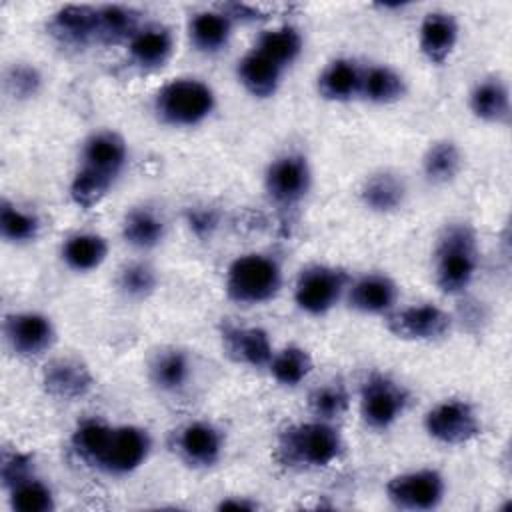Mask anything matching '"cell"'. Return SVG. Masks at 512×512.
I'll return each mask as SVG.
<instances>
[{
	"mask_svg": "<svg viewBox=\"0 0 512 512\" xmlns=\"http://www.w3.org/2000/svg\"><path fill=\"white\" fill-rule=\"evenodd\" d=\"M70 444L84 464L110 476L136 472L152 452V438L146 428L110 426L94 418L82 420L74 428Z\"/></svg>",
	"mask_w": 512,
	"mask_h": 512,
	"instance_id": "6da1fadb",
	"label": "cell"
},
{
	"mask_svg": "<svg viewBox=\"0 0 512 512\" xmlns=\"http://www.w3.org/2000/svg\"><path fill=\"white\" fill-rule=\"evenodd\" d=\"M434 282L444 294L464 292L478 270L480 246L476 230L466 222L448 224L434 246Z\"/></svg>",
	"mask_w": 512,
	"mask_h": 512,
	"instance_id": "7a4b0ae2",
	"label": "cell"
},
{
	"mask_svg": "<svg viewBox=\"0 0 512 512\" xmlns=\"http://www.w3.org/2000/svg\"><path fill=\"white\" fill-rule=\"evenodd\" d=\"M344 452L340 430L326 420L298 422L284 428L276 442V456L290 468H324Z\"/></svg>",
	"mask_w": 512,
	"mask_h": 512,
	"instance_id": "3957f363",
	"label": "cell"
},
{
	"mask_svg": "<svg viewBox=\"0 0 512 512\" xmlns=\"http://www.w3.org/2000/svg\"><path fill=\"white\" fill-rule=\"evenodd\" d=\"M284 274L276 258L250 252L234 258L226 270V296L242 306H258L274 300L282 288Z\"/></svg>",
	"mask_w": 512,
	"mask_h": 512,
	"instance_id": "277c9868",
	"label": "cell"
},
{
	"mask_svg": "<svg viewBox=\"0 0 512 512\" xmlns=\"http://www.w3.org/2000/svg\"><path fill=\"white\" fill-rule=\"evenodd\" d=\"M152 108L162 124L192 128L214 112L216 94L198 78H174L154 94Z\"/></svg>",
	"mask_w": 512,
	"mask_h": 512,
	"instance_id": "5b68a950",
	"label": "cell"
},
{
	"mask_svg": "<svg viewBox=\"0 0 512 512\" xmlns=\"http://www.w3.org/2000/svg\"><path fill=\"white\" fill-rule=\"evenodd\" d=\"M350 286V276L340 266L310 264L300 270L294 284L296 306L310 316L328 314Z\"/></svg>",
	"mask_w": 512,
	"mask_h": 512,
	"instance_id": "8992f818",
	"label": "cell"
},
{
	"mask_svg": "<svg viewBox=\"0 0 512 512\" xmlns=\"http://www.w3.org/2000/svg\"><path fill=\"white\" fill-rule=\"evenodd\" d=\"M410 402L408 390L394 378L372 372L360 388V416L372 430H386L396 424Z\"/></svg>",
	"mask_w": 512,
	"mask_h": 512,
	"instance_id": "52a82bcc",
	"label": "cell"
},
{
	"mask_svg": "<svg viewBox=\"0 0 512 512\" xmlns=\"http://www.w3.org/2000/svg\"><path fill=\"white\" fill-rule=\"evenodd\" d=\"M424 430L440 444L460 446L472 442L482 432V422L470 402L448 398L424 414Z\"/></svg>",
	"mask_w": 512,
	"mask_h": 512,
	"instance_id": "ba28073f",
	"label": "cell"
},
{
	"mask_svg": "<svg viewBox=\"0 0 512 512\" xmlns=\"http://www.w3.org/2000/svg\"><path fill=\"white\" fill-rule=\"evenodd\" d=\"M386 496L402 510H432L438 508L446 496V480L434 468L410 470L388 480Z\"/></svg>",
	"mask_w": 512,
	"mask_h": 512,
	"instance_id": "9c48e42d",
	"label": "cell"
},
{
	"mask_svg": "<svg viewBox=\"0 0 512 512\" xmlns=\"http://www.w3.org/2000/svg\"><path fill=\"white\" fill-rule=\"evenodd\" d=\"M312 186L308 158L300 152H286L274 158L264 172V190L278 206H294L306 198Z\"/></svg>",
	"mask_w": 512,
	"mask_h": 512,
	"instance_id": "30bf717a",
	"label": "cell"
},
{
	"mask_svg": "<svg viewBox=\"0 0 512 512\" xmlns=\"http://www.w3.org/2000/svg\"><path fill=\"white\" fill-rule=\"evenodd\" d=\"M386 328L400 340L432 342L452 330V316L436 304H414L388 312Z\"/></svg>",
	"mask_w": 512,
	"mask_h": 512,
	"instance_id": "8fae6325",
	"label": "cell"
},
{
	"mask_svg": "<svg viewBox=\"0 0 512 512\" xmlns=\"http://www.w3.org/2000/svg\"><path fill=\"white\" fill-rule=\"evenodd\" d=\"M4 338L16 356L36 358L54 346L56 328L46 314L14 312L4 320Z\"/></svg>",
	"mask_w": 512,
	"mask_h": 512,
	"instance_id": "7c38bea8",
	"label": "cell"
},
{
	"mask_svg": "<svg viewBox=\"0 0 512 512\" xmlns=\"http://www.w3.org/2000/svg\"><path fill=\"white\" fill-rule=\"evenodd\" d=\"M178 456L192 468L214 466L224 452V436L218 426L206 420L184 424L174 438Z\"/></svg>",
	"mask_w": 512,
	"mask_h": 512,
	"instance_id": "4fadbf2b",
	"label": "cell"
},
{
	"mask_svg": "<svg viewBox=\"0 0 512 512\" xmlns=\"http://www.w3.org/2000/svg\"><path fill=\"white\" fill-rule=\"evenodd\" d=\"M42 386L52 398L74 402L92 390L94 376L84 362L72 356H64L54 358L44 366Z\"/></svg>",
	"mask_w": 512,
	"mask_h": 512,
	"instance_id": "5bb4252c",
	"label": "cell"
},
{
	"mask_svg": "<svg viewBox=\"0 0 512 512\" xmlns=\"http://www.w3.org/2000/svg\"><path fill=\"white\" fill-rule=\"evenodd\" d=\"M220 338L226 354L234 362L250 368H268L274 356V346L268 332L258 326H236L226 322L220 328Z\"/></svg>",
	"mask_w": 512,
	"mask_h": 512,
	"instance_id": "9a60e30c",
	"label": "cell"
},
{
	"mask_svg": "<svg viewBox=\"0 0 512 512\" xmlns=\"http://www.w3.org/2000/svg\"><path fill=\"white\" fill-rule=\"evenodd\" d=\"M346 300L348 306L360 314H388L398 302V284L386 274H364L356 280H350Z\"/></svg>",
	"mask_w": 512,
	"mask_h": 512,
	"instance_id": "2e32d148",
	"label": "cell"
},
{
	"mask_svg": "<svg viewBox=\"0 0 512 512\" xmlns=\"http://www.w3.org/2000/svg\"><path fill=\"white\" fill-rule=\"evenodd\" d=\"M458 36H460V26L456 18L448 12L434 10V12H428L420 22L418 46L422 56L430 64L440 66L452 56L458 44Z\"/></svg>",
	"mask_w": 512,
	"mask_h": 512,
	"instance_id": "e0dca14e",
	"label": "cell"
},
{
	"mask_svg": "<svg viewBox=\"0 0 512 512\" xmlns=\"http://www.w3.org/2000/svg\"><path fill=\"white\" fill-rule=\"evenodd\" d=\"M128 164L126 140L114 130L92 132L82 144V166L118 178Z\"/></svg>",
	"mask_w": 512,
	"mask_h": 512,
	"instance_id": "ac0fdd59",
	"label": "cell"
},
{
	"mask_svg": "<svg viewBox=\"0 0 512 512\" xmlns=\"http://www.w3.org/2000/svg\"><path fill=\"white\" fill-rule=\"evenodd\" d=\"M174 54V36L170 28L162 24H150L138 28V32L128 40V56L140 70H158Z\"/></svg>",
	"mask_w": 512,
	"mask_h": 512,
	"instance_id": "d6986e66",
	"label": "cell"
},
{
	"mask_svg": "<svg viewBox=\"0 0 512 512\" xmlns=\"http://www.w3.org/2000/svg\"><path fill=\"white\" fill-rule=\"evenodd\" d=\"M282 74H284V68L256 48L246 52L236 66L238 82L244 86V90L250 96L260 100L272 98L278 92Z\"/></svg>",
	"mask_w": 512,
	"mask_h": 512,
	"instance_id": "ffe728a7",
	"label": "cell"
},
{
	"mask_svg": "<svg viewBox=\"0 0 512 512\" xmlns=\"http://www.w3.org/2000/svg\"><path fill=\"white\" fill-rule=\"evenodd\" d=\"M52 34L70 46H86L98 42V10L94 6L68 4L62 6L52 22Z\"/></svg>",
	"mask_w": 512,
	"mask_h": 512,
	"instance_id": "44dd1931",
	"label": "cell"
},
{
	"mask_svg": "<svg viewBox=\"0 0 512 512\" xmlns=\"http://www.w3.org/2000/svg\"><path fill=\"white\" fill-rule=\"evenodd\" d=\"M232 18L224 10L196 12L188 22V38L194 50L218 54L226 50L232 38Z\"/></svg>",
	"mask_w": 512,
	"mask_h": 512,
	"instance_id": "7402d4cb",
	"label": "cell"
},
{
	"mask_svg": "<svg viewBox=\"0 0 512 512\" xmlns=\"http://www.w3.org/2000/svg\"><path fill=\"white\" fill-rule=\"evenodd\" d=\"M406 194L408 188L404 178L392 170H380L370 174L360 188L362 204L378 214H390L400 210L406 202Z\"/></svg>",
	"mask_w": 512,
	"mask_h": 512,
	"instance_id": "603a6c76",
	"label": "cell"
},
{
	"mask_svg": "<svg viewBox=\"0 0 512 512\" xmlns=\"http://www.w3.org/2000/svg\"><path fill=\"white\" fill-rule=\"evenodd\" d=\"M362 70L350 58H336L324 66L316 78L320 98L328 102H348L360 94Z\"/></svg>",
	"mask_w": 512,
	"mask_h": 512,
	"instance_id": "cb8c5ba5",
	"label": "cell"
},
{
	"mask_svg": "<svg viewBox=\"0 0 512 512\" xmlns=\"http://www.w3.org/2000/svg\"><path fill=\"white\" fill-rule=\"evenodd\" d=\"M472 114L488 124H506L510 118V92L504 80L490 76L480 80L468 98Z\"/></svg>",
	"mask_w": 512,
	"mask_h": 512,
	"instance_id": "d4e9b609",
	"label": "cell"
},
{
	"mask_svg": "<svg viewBox=\"0 0 512 512\" xmlns=\"http://www.w3.org/2000/svg\"><path fill=\"white\" fill-rule=\"evenodd\" d=\"M148 376L158 390L168 394L180 392L188 386L192 376L190 356L180 348H162L150 360Z\"/></svg>",
	"mask_w": 512,
	"mask_h": 512,
	"instance_id": "484cf974",
	"label": "cell"
},
{
	"mask_svg": "<svg viewBox=\"0 0 512 512\" xmlns=\"http://www.w3.org/2000/svg\"><path fill=\"white\" fill-rule=\"evenodd\" d=\"M108 256V242L104 236L94 232H76L62 242V262L80 274L92 272L102 266Z\"/></svg>",
	"mask_w": 512,
	"mask_h": 512,
	"instance_id": "4316f807",
	"label": "cell"
},
{
	"mask_svg": "<svg viewBox=\"0 0 512 512\" xmlns=\"http://www.w3.org/2000/svg\"><path fill=\"white\" fill-rule=\"evenodd\" d=\"M166 236L164 218L146 206L132 208L122 220V238L136 250H152L162 244Z\"/></svg>",
	"mask_w": 512,
	"mask_h": 512,
	"instance_id": "83f0119b",
	"label": "cell"
},
{
	"mask_svg": "<svg viewBox=\"0 0 512 512\" xmlns=\"http://www.w3.org/2000/svg\"><path fill=\"white\" fill-rule=\"evenodd\" d=\"M408 86L404 76L386 64H376L362 70L360 96L372 104H392L404 98Z\"/></svg>",
	"mask_w": 512,
	"mask_h": 512,
	"instance_id": "f1b7e54d",
	"label": "cell"
},
{
	"mask_svg": "<svg viewBox=\"0 0 512 512\" xmlns=\"http://www.w3.org/2000/svg\"><path fill=\"white\" fill-rule=\"evenodd\" d=\"M462 164V150L452 140H438L430 144L422 156V172L432 184H448L458 176Z\"/></svg>",
	"mask_w": 512,
	"mask_h": 512,
	"instance_id": "f546056e",
	"label": "cell"
},
{
	"mask_svg": "<svg viewBox=\"0 0 512 512\" xmlns=\"http://www.w3.org/2000/svg\"><path fill=\"white\" fill-rule=\"evenodd\" d=\"M254 48L286 70L302 54L304 40L294 26H276V28L264 30L258 36Z\"/></svg>",
	"mask_w": 512,
	"mask_h": 512,
	"instance_id": "4dcf8cb0",
	"label": "cell"
},
{
	"mask_svg": "<svg viewBox=\"0 0 512 512\" xmlns=\"http://www.w3.org/2000/svg\"><path fill=\"white\" fill-rule=\"evenodd\" d=\"M314 364H312V356L306 348L302 346H286L280 352H274L268 370L272 374V378L288 388H294L298 384H302L310 372H312Z\"/></svg>",
	"mask_w": 512,
	"mask_h": 512,
	"instance_id": "1f68e13d",
	"label": "cell"
},
{
	"mask_svg": "<svg viewBox=\"0 0 512 512\" xmlns=\"http://www.w3.org/2000/svg\"><path fill=\"white\" fill-rule=\"evenodd\" d=\"M98 10V42L118 44L130 40L138 32V14L132 8L106 4Z\"/></svg>",
	"mask_w": 512,
	"mask_h": 512,
	"instance_id": "d6a6232c",
	"label": "cell"
},
{
	"mask_svg": "<svg viewBox=\"0 0 512 512\" xmlns=\"http://www.w3.org/2000/svg\"><path fill=\"white\" fill-rule=\"evenodd\" d=\"M40 218L24 210L6 198L0 202V234L10 244H28L34 242L40 234Z\"/></svg>",
	"mask_w": 512,
	"mask_h": 512,
	"instance_id": "836d02e7",
	"label": "cell"
},
{
	"mask_svg": "<svg viewBox=\"0 0 512 512\" xmlns=\"http://www.w3.org/2000/svg\"><path fill=\"white\" fill-rule=\"evenodd\" d=\"M116 286L128 300H146L158 288V274L148 262L134 260L118 270Z\"/></svg>",
	"mask_w": 512,
	"mask_h": 512,
	"instance_id": "e575fe53",
	"label": "cell"
},
{
	"mask_svg": "<svg viewBox=\"0 0 512 512\" xmlns=\"http://www.w3.org/2000/svg\"><path fill=\"white\" fill-rule=\"evenodd\" d=\"M10 508L16 512H50L54 510V492L36 474L8 490Z\"/></svg>",
	"mask_w": 512,
	"mask_h": 512,
	"instance_id": "d590c367",
	"label": "cell"
},
{
	"mask_svg": "<svg viewBox=\"0 0 512 512\" xmlns=\"http://www.w3.org/2000/svg\"><path fill=\"white\" fill-rule=\"evenodd\" d=\"M308 406L318 420L334 422L336 418H342L348 412L350 394L346 386L340 382H324L310 392Z\"/></svg>",
	"mask_w": 512,
	"mask_h": 512,
	"instance_id": "8d00e7d4",
	"label": "cell"
},
{
	"mask_svg": "<svg viewBox=\"0 0 512 512\" xmlns=\"http://www.w3.org/2000/svg\"><path fill=\"white\" fill-rule=\"evenodd\" d=\"M114 182L116 180L110 176H104L92 168L80 166L70 182V198L80 208H92L106 198Z\"/></svg>",
	"mask_w": 512,
	"mask_h": 512,
	"instance_id": "74e56055",
	"label": "cell"
},
{
	"mask_svg": "<svg viewBox=\"0 0 512 512\" xmlns=\"http://www.w3.org/2000/svg\"><path fill=\"white\" fill-rule=\"evenodd\" d=\"M4 82H6V90L10 92V96L24 100V98H32L38 94V90L42 86V76L30 64H14L6 72Z\"/></svg>",
	"mask_w": 512,
	"mask_h": 512,
	"instance_id": "f35d334b",
	"label": "cell"
},
{
	"mask_svg": "<svg viewBox=\"0 0 512 512\" xmlns=\"http://www.w3.org/2000/svg\"><path fill=\"white\" fill-rule=\"evenodd\" d=\"M34 458L28 452L12 450L2 454V464H0V478L6 490L16 486L18 482L34 476Z\"/></svg>",
	"mask_w": 512,
	"mask_h": 512,
	"instance_id": "ab89813d",
	"label": "cell"
},
{
	"mask_svg": "<svg viewBox=\"0 0 512 512\" xmlns=\"http://www.w3.org/2000/svg\"><path fill=\"white\" fill-rule=\"evenodd\" d=\"M188 222H190V228L198 234V236H210L216 226H218V218L212 210H206V208H200V210H194L188 214Z\"/></svg>",
	"mask_w": 512,
	"mask_h": 512,
	"instance_id": "60d3db41",
	"label": "cell"
},
{
	"mask_svg": "<svg viewBox=\"0 0 512 512\" xmlns=\"http://www.w3.org/2000/svg\"><path fill=\"white\" fill-rule=\"evenodd\" d=\"M258 504L256 502H250L246 498H226L218 504V510H256Z\"/></svg>",
	"mask_w": 512,
	"mask_h": 512,
	"instance_id": "b9f144b4",
	"label": "cell"
}]
</instances>
